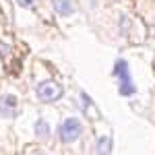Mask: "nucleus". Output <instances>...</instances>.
<instances>
[{
	"mask_svg": "<svg viewBox=\"0 0 155 155\" xmlns=\"http://www.w3.org/2000/svg\"><path fill=\"white\" fill-rule=\"evenodd\" d=\"M81 132H83V124H81L79 118H66L58 128V134H60V139H62L64 143L77 141V139L81 137Z\"/></svg>",
	"mask_w": 155,
	"mask_h": 155,
	"instance_id": "1",
	"label": "nucleus"
},
{
	"mask_svg": "<svg viewBox=\"0 0 155 155\" xmlns=\"http://www.w3.org/2000/svg\"><path fill=\"white\" fill-rule=\"evenodd\" d=\"M62 93H64V91H62V87H60L58 83H54V81H44V83H39L35 87L37 99H39V101H46V104L60 99Z\"/></svg>",
	"mask_w": 155,
	"mask_h": 155,
	"instance_id": "2",
	"label": "nucleus"
},
{
	"mask_svg": "<svg viewBox=\"0 0 155 155\" xmlns=\"http://www.w3.org/2000/svg\"><path fill=\"white\" fill-rule=\"evenodd\" d=\"M17 114V97L4 95L0 97V118H12Z\"/></svg>",
	"mask_w": 155,
	"mask_h": 155,
	"instance_id": "3",
	"label": "nucleus"
},
{
	"mask_svg": "<svg viewBox=\"0 0 155 155\" xmlns=\"http://www.w3.org/2000/svg\"><path fill=\"white\" fill-rule=\"evenodd\" d=\"M114 74L120 79V85H124V83H132V79H130V71H128V62L124 58H120L116 60V64H114Z\"/></svg>",
	"mask_w": 155,
	"mask_h": 155,
	"instance_id": "4",
	"label": "nucleus"
},
{
	"mask_svg": "<svg viewBox=\"0 0 155 155\" xmlns=\"http://www.w3.org/2000/svg\"><path fill=\"white\" fill-rule=\"evenodd\" d=\"M52 4H54V11L62 17H68V15L74 12V4L71 0H52Z\"/></svg>",
	"mask_w": 155,
	"mask_h": 155,
	"instance_id": "5",
	"label": "nucleus"
},
{
	"mask_svg": "<svg viewBox=\"0 0 155 155\" xmlns=\"http://www.w3.org/2000/svg\"><path fill=\"white\" fill-rule=\"evenodd\" d=\"M95 153L97 155H110L112 153V139H110V137H99V139H97Z\"/></svg>",
	"mask_w": 155,
	"mask_h": 155,
	"instance_id": "6",
	"label": "nucleus"
},
{
	"mask_svg": "<svg viewBox=\"0 0 155 155\" xmlns=\"http://www.w3.org/2000/svg\"><path fill=\"white\" fill-rule=\"evenodd\" d=\"M35 134L39 141H48L50 139V124L46 120H37L35 122Z\"/></svg>",
	"mask_w": 155,
	"mask_h": 155,
	"instance_id": "7",
	"label": "nucleus"
},
{
	"mask_svg": "<svg viewBox=\"0 0 155 155\" xmlns=\"http://www.w3.org/2000/svg\"><path fill=\"white\" fill-rule=\"evenodd\" d=\"M137 91V87L132 83H124V85H120V95H124V97H128V95H132Z\"/></svg>",
	"mask_w": 155,
	"mask_h": 155,
	"instance_id": "8",
	"label": "nucleus"
},
{
	"mask_svg": "<svg viewBox=\"0 0 155 155\" xmlns=\"http://www.w3.org/2000/svg\"><path fill=\"white\" fill-rule=\"evenodd\" d=\"M17 2H19L23 8H31V6L35 4V0H17Z\"/></svg>",
	"mask_w": 155,
	"mask_h": 155,
	"instance_id": "9",
	"label": "nucleus"
},
{
	"mask_svg": "<svg viewBox=\"0 0 155 155\" xmlns=\"http://www.w3.org/2000/svg\"><path fill=\"white\" fill-rule=\"evenodd\" d=\"M33 155H44V153H33Z\"/></svg>",
	"mask_w": 155,
	"mask_h": 155,
	"instance_id": "10",
	"label": "nucleus"
}]
</instances>
